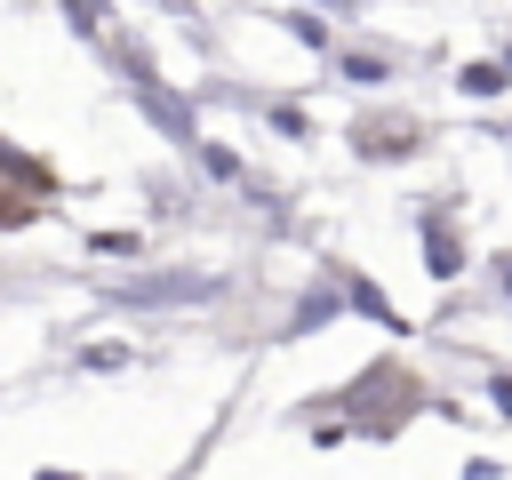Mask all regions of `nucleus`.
Wrapping results in <instances>:
<instances>
[{
	"label": "nucleus",
	"instance_id": "nucleus-1",
	"mask_svg": "<svg viewBox=\"0 0 512 480\" xmlns=\"http://www.w3.org/2000/svg\"><path fill=\"white\" fill-rule=\"evenodd\" d=\"M344 408V432H400L408 408H416V376L408 368H368L352 392H336Z\"/></svg>",
	"mask_w": 512,
	"mask_h": 480
},
{
	"label": "nucleus",
	"instance_id": "nucleus-2",
	"mask_svg": "<svg viewBox=\"0 0 512 480\" xmlns=\"http://www.w3.org/2000/svg\"><path fill=\"white\" fill-rule=\"evenodd\" d=\"M416 232H424V264H432V280H456V272H464V240H456V224L440 216V200H424Z\"/></svg>",
	"mask_w": 512,
	"mask_h": 480
},
{
	"label": "nucleus",
	"instance_id": "nucleus-3",
	"mask_svg": "<svg viewBox=\"0 0 512 480\" xmlns=\"http://www.w3.org/2000/svg\"><path fill=\"white\" fill-rule=\"evenodd\" d=\"M352 144H360V160H408L416 152V120H360Z\"/></svg>",
	"mask_w": 512,
	"mask_h": 480
},
{
	"label": "nucleus",
	"instance_id": "nucleus-4",
	"mask_svg": "<svg viewBox=\"0 0 512 480\" xmlns=\"http://www.w3.org/2000/svg\"><path fill=\"white\" fill-rule=\"evenodd\" d=\"M456 88H464V96H504V88H512V72H504V64H464V72H456Z\"/></svg>",
	"mask_w": 512,
	"mask_h": 480
},
{
	"label": "nucleus",
	"instance_id": "nucleus-5",
	"mask_svg": "<svg viewBox=\"0 0 512 480\" xmlns=\"http://www.w3.org/2000/svg\"><path fill=\"white\" fill-rule=\"evenodd\" d=\"M200 168H208V176H224V184H248V168H240L224 144H200Z\"/></svg>",
	"mask_w": 512,
	"mask_h": 480
},
{
	"label": "nucleus",
	"instance_id": "nucleus-6",
	"mask_svg": "<svg viewBox=\"0 0 512 480\" xmlns=\"http://www.w3.org/2000/svg\"><path fill=\"white\" fill-rule=\"evenodd\" d=\"M64 16H72V32L104 40V0H64Z\"/></svg>",
	"mask_w": 512,
	"mask_h": 480
},
{
	"label": "nucleus",
	"instance_id": "nucleus-7",
	"mask_svg": "<svg viewBox=\"0 0 512 480\" xmlns=\"http://www.w3.org/2000/svg\"><path fill=\"white\" fill-rule=\"evenodd\" d=\"M288 32H296V40H304V48H328V24H320V16H304V8H296V16H288Z\"/></svg>",
	"mask_w": 512,
	"mask_h": 480
},
{
	"label": "nucleus",
	"instance_id": "nucleus-8",
	"mask_svg": "<svg viewBox=\"0 0 512 480\" xmlns=\"http://www.w3.org/2000/svg\"><path fill=\"white\" fill-rule=\"evenodd\" d=\"M344 80H360V88H376V80H384V64H376V56H344Z\"/></svg>",
	"mask_w": 512,
	"mask_h": 480
},
{
	"label": "nucleus",
	"instance_id": "nucleus-9",
	"mask_svg": "<svg viewBox=\"0 0 512 480\" xmlns=\"http://www.w3.org/2000/svg\"><path fill=\"white\" fill-rule=\"evenodd\" d=\"M488 400H496V416H512V368H504V376H488Z\"/></svg>",
	"mask_w": 512,
	"mask_h": 480
},
{
	"label": "nucleus",
	"instance_id": "nucleus-10",
	"mask_svg": "<svg viewBox=\"0 0 512 480\" xmlns=\"http://www.w3.org/2000/svg\"><path fill=\"white\" fill-rule=\"evenodd\" d=\"M0 168H16V160H8V152H0ZM0 216H24V200H16V192H8V176H0Z\"/></svg>",
	"mask_w": 512,
	"mask_h": 480
},
{
	"label": "nucleus",
	"instance_id": "nucleus-11",
	"mask_svg": "<svg viewBox=\"0 0 512 480\" xmlns=\"http://www.w3.org/2000/svg\"><path fill=\"white\" fill-rule=\"evenodd\" d=\"M496 272H504V296H512V256H496Z\"/></svg>",
	"mask_w": 512,
	"mask_h": 480
},
{
	"label": "nucleus",
	"instance_id": "nucleus-12",
	"mask_svg": "<svg viewBox=\"0 0 512 480\" xmlns=\"http://www.w3.org/2000/svg\"><path fill=\"white\" fill-rule=\"evenodd\" d=\"M496 64H504V72H512V48H504V56H496Z\"/></svg>",
	"mask_w": 512,
	"mask_h": 480
},
{
	"label": "nucleus",
	"instance_id": "nucleus-13",
	"mask_svg": "<svg viewBox=\"0 0 512 480\" xmlns=\"http://www.w3.org/2000/svg\"><path fill=\"white\" fill-rule=\"evenodd\" d=\"M40 480H72V472H40Z\"/></svg>",
	"mask_w": 512,
	"mask_h": 480
}]
</instances>
